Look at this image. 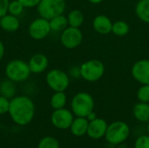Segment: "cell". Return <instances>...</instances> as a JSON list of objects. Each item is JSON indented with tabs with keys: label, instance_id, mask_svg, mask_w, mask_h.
<instances>
[{
	"label": "cell",
	"instance_id": "484cf974",
	"mask_svg": "<svg viewBox=\"0 0 149 148\" xmlns=\"http://www.w3.org/2000/svg\"><path fill=\"white\" fill-rule=\"evenodd\" d=\"M137 99L140 102L149 103V85H142L138 89Z\"/></svg>",
	"mask_w": 149,
	"mask_h": 148
},
{
	"label": "cell",
	"instance_id": "6da1fadb",
	"mask_svg": "<svg viewBox=\"0 0 149 148\" xmlns=\"http://www.w3.org/2000/svg\"><path fill=\"white\" fill-rule=\"evenodd\" d=\"M8 113L11 120L17 125L21 126H27L34 119L35 104L28 96H15L10 100Z\"/></svg>",
	"mask_w": 149,
	"mask_h": 148
},
{
	"label": "cell",
	"instance_id": "836d02e7",
	"mask_svg": "<svg viewBox=\"0 0 149 148\" xmlns=\"http://www.w3.org/2000/svg\"><path fill=\"white\" fill-rule=\"evenodd\" d=\"M148 134H149V121L148 122Z\"/></svg>",
	"mask_w": 149,
	"mask_h": 148
},
{
	"label": "cell",
	"instance_id": "30bf717a",
	"mask_svg": "<svg viewBox=\"0 0 149 148\" xmlns=\"http://www.w3.org/2000/svg\"><path fill=\"white\" fill-rule=\"evenodd\" d=\"M73 113L72 112L64 108L54 110L51 116L52 124L58 129L65 130L70 128L73 121Z\"/></svg>",
	"mask_w": 149,
	"mask_h": 148
},
{
	"label": "cell",
	"instance_id": "d6a6232c",
	"mask_svg": "<svg viewBox=\"0 0 149 148\" xmlns=\"http://www.w3.org/2000/svg\"><path fill=\"white\" fill-rule=\"evenodd\" d=\"M90 3H94V4H98V3H100L103 0H88Z\"/></svg>",
	"mask_w": 149,
	"mask_h": 148
},
{
	"label": "cell",
	"instance_id": "4316f807",
	"mask_svg": "<svg viewBox=\"0 0 149 148\" xmlns=\"http://www.w3.org/2000/svg\"><path fill=\"white\" fill-rule=\"evenodd\" d=\"M134 148H149V135L140 136L135 140Z\"/></svg>",
	"mask_w": 149,
	"mask_h": 148
},
{
	"label": "cell",
	"instance_id": "7a4b0ae2",
	"mask_svg": "<svg viewBox=\"0 0 149 148\" xmlns=\"http://www.w3.org/2000/svg\"><path fill=\"white\" fill-rule=\"evenodd\" d=\"M4 73L6 78L14 83L24 82L31 74L28 63L22 59H12L9 61L5 65Z\"/></svg>",
	"mask_w": 149,
	"mask_h": 148
},
{
	"label": "cell",
	"instance_id": "7402d4cb",
	"mask_svg": "<svg viewBox=\"0 0 149 148\" xmlns=\"http://www.w3.org/2000/svg\"><path fill=\"white\" fill-rule=\"evenodd\" d=\"M84 14L79 10H73L69 12L67 16L68 24L72 27L79 28L84 23Z\"/></svg>",
	"mask_w": 149,
	"mask_h": 148
},
{
	"label": "cell",
	"instance_id": "9c48e42d",
	"mask_svg": "<svg viewBox=\"0 0 149 148\" xmlns=\"http://www.w3.org/2000/svg\"><path fill=\"white\" fill-rule=\"evenodd\" d=\"M83 40V34L79 28L68 26L64 30L60 36L62 45L67 49H74L78 47Z\"/></svg>",
	"mask_w": 149,
	"mask_h": 148
},
{
	"label": "cell",
	"instance_id": "ba28073f",
	"mask_svg": "<svg viewBox=\"0 0 149 148\" xmlns=\"http://www.w3.org/2000/svg\"><path fill=\"white\" fill-rule=\"evenodd\" d=\"M51 31L49 20L41 17L31 21L28 27L29 36L34 40H42L45 38Z\"/></svg>",
	"mask_w": 149,
	"mask_h": 148
},
{
	"label": "cell",
	"instance_id": "f1b7e54d",
	"mask_svg": "<svg viewBox=\"0 0 149 148\" xmlns=\"http://www.w3.org/2000/svg\"><path fill=\"white\" fill-rule=\"evenodd\" d=\"M10 0H0V18L8 13Z\"/></svg>",
	"mask_w": 149,
	"mask_h": 148
},
{
	"label": "cell",
	"instance_id": "8992f818",
	"mask_svg": "<svg viewBox=\"0 0 149 148\" xmlns=\"http://www.w3.org/2000/svg\"><path fill=\"white\" fill-rule=\"evenodd\" d=\"M104 64L98 59L86 61L79 67L80 77L88 82H95L100 80L104 75Z\"/></svg>",
	"mask_w": 149,
	"mask_h": 148
},
{
	"label": "cell",
	"instance_id": "4fadbf2b",
	"mask_svg": "<svg viewBox=\"0 0 149 148\" xmlns=\"http://www.w3.org/2000/svg\"><path fill=\"white\" fill-rule=\"evenodd\" d=\"M28 65L31 73L40 74L48 68L49 59L45 54L37 53L31 57L28 61Z\"/></svg>",
	"mask_w": 149,
	"mask_h": 148
},
{
	"label": "cell",
	"instance_id": "4dcf8cb0",
	"mask_svg": "<svg viewBox=\"0 0 149 148\" xmlns=\"http://www.w3.org/2000/svg\"><path fill=\"white\" fill-rule=\"evenodd\" d=\"M4 53H5V46L3 43L2 40H0V61L3 59V56H4Z\"/></svg>",
	"mask_w": 149,
	"mask_h": 148
},
{
	"label": "cell",
	"instance_id": "d6986e66",
	"mask_svg": "<svg viewBox=\"0 0 149 148\" xmlns=\"http://www.w3.org/2000/svg\"><path fill=\"white\" fill-rule=\"evenodd\" d=\"M135 12L142 22L149 24V0H140L135 6Z\"/></svg>",
	"mask_w": 149,
	"mask_h": 148
},
{
	"label": "cell",
	"instance_id": "8fae6325",
	"mask_svg": "<svg viewBox=\"0 0 149 148\" xmlns=\"http://www.w3.org/2000/svg\"><path fill=\"white\" fill-rule=\"evenodd\" d=\"M132 76L141 85H149V59H141L134 64Z\"/></svg>",
	"mask_w": 149,
	"mask_h": 148
},
{
	"label": "cell",
	"instance_id": "52a82bcc",
	"mask_svg": "<svg viewBox=\"0 0 149 148\" xmlns=\"http://www.w3.org/2000/svg\"><path fill=\"white\" fill-rule=\"evenodd\" d=\"M47 85L54 92H65L70 84V79L67 73L60 69H52L45 76Z\"/></svg>",
	"mask_w": 149,
	"mask_h": 148
},
{
	"label": "cell",
	"instance_id": "5b68a950",
	"mask_svg": "<svg viewBox=\"0 0 149 148\" xmlns=\"http://www.w3.org/2000/svg\"><path fill=\"white\" fill-rule=\"evenodd\" d=\"M66 7L65 0H40L37 10L41 17L48 20L64 13Z\"/></svg>",
	"mask_w": 149,
	"mask_h": 148
},
{
	"label": "cell",
	"instance_id": "9a60e30c",
	"mask_svg": "<svg viewBox=\"0 0 149 148\" xmlns=\"http://www.w3.org/2000/svg\"><path fill=\"white\" fill-rule=\"evenodd\" d=\"M20 27L18 17L7 13L0 18V28L7 32H15Z\"/></svg>",
	"mask_w": 149,
	"mask_h": 148
},
{
	"label": "cell",
	"instance_id": "1f68e13d",
	"mask_svg": "<svg viewBox=\"0 0 149 148\" xmlns=\"http://www.w3.org/2000/svg\"><path fill=\"white\" fill-rule=\"evenodd\" d=\"M97 118V116H96V113L93 111L92 113H90L87 116H86V119L88 120V121H92V120H95Z\"/></svg>",
	"mask_w": 149,
	"mask_h": 148
},
{
	"label": "cell",
	"instance_id": "603a6c76",
	"mask_svg": "<svg viewBox=\"0 0 149 148\" xmlns=\"http://www.w3.org/2000/svg\"><path fill=\"white\" fill-rule=\"evenodd\" d=\"M112 32L119 37L126 36L129 32V25L125 21L122 20L116 21L113 24Z\"/></svg>",
	"mask_w": 149,
	"mask_h": 148
},
{
	"label": "cell",
	"instance_id": "2e32d148",
	"mask_svg": "<svg viewBox=\"0 0 149 148\" xmlns=\"http://www.w3.org/2000/svg\"><path fill=\"white\" fill-rule=\"evenodd\" d=\"M89 121L85 117H77L73 120L71 126L70 131L72 133V135L76 137H81L87 133Z\"/></svg>",
	"mask_w": 149,
	"mask_h": 148
},
{
	"label": "cell",
	"instance_id": "7c38bea8",
	"mask_svg": "<svg viewBox=\"0 0 149 148\" xmlns=\"http://www.w3.org/2000/svg\"><path fill=\"white\" fill-rule=\"evenodd\" d=\"M107 126L108 125L105 120L96 118L95 120L89 121L86 134L93 140H100L105 137Z\"/></svg>",
	"mask_w": 149,
	"mask_h": 148
},
{
	"label": "cell",
	"instance_id": "3957f363",
	"mask_svg": "<svg viewBox=\"0 0 149 148\" xmlns=\"http://www.w3.org/2000/svg\"><path fill=\"white\" fill-rule=\"evenodd\" d=\"M71 107L72 113L76 117L86 118V116L93 111V98L87 92H79L72 98L71 102Z\"/></svg>",
	"mask_w": 149,
	"mask_h": 148
},
{
	"label": "cell",
	"instance_id": "d4e9b609",
	"mask_svg": "<svg viewBox=\"0 0 149 148\" xmlns=\"http://www.w3.org/2000/svg\"><path fill=\"white\" fill-rule=\"evenodd\" d=\"M24 6L18 0H12L9 3L8 13L16 17H19L24 10Z\"/></svg>",
	"mask_w": 149,
	"mask_h": 148
},
{
	"label": "cell",
	"instance_id": "44dd1931",
	"mask_svg": "<svg viewBox=\"0 0 149 148\" xmlns=\"http://www.w3.org/2000/svg\"><path fill=\"white\" fill-rule=\"evenodd\" d=\"M66 101L67 98L64 92H55L51 98L50 104L54 110H57L64 108L66 105Z\"/></svg>",
	"mask_w": 149,
	"mask_h": 148
},
{
	"label": "cell",
	"instance_id": "ac0fdd59",
	"mask_svg": "<svg viewBox=\"0 0 149 148\" xmlns=\"http://www.w3.org/2000/svg\"><path fill=\"white\" fill-rule=\"evenodd\" d=\"M49 22L52 31L55 32H62L69 26L67 17H65L63 14L52 17V19L49 20Z\"/></svg>",
	"mask_w": 149,
	"mask_h": 148
},
{
	"label": "cell",
	"instance_id": "ffe728a7",
	"mask_svg": "<svg viewBox=\"0 0 149 148\" xmlns=\"http://www.w3.org/2000/svg\"><path fill=\"white\" fill-rule=\"evenodd\" d=\"M15 94H16V85L13 81L7 79L0 83V95L10 99L15 97Z\"/></svg>",
	"mask_w": 149,
	"mask_h": 148
},
{
	"label": "cell",
	"instance_id": "cb8c5ba5",
	"mask_svg": "<svg viewBox=\"0 0 149 148\" xmlns=\"http://www.w3.org/2000/svg\"><path fill=\"white\" fill-rule=\"evenodd\" d=\"M38 148H60V147L57 139L52 136H45L38 142Z\"/></svg>",
	"mask_w": 149,
	"mask_h": 148
},
{
	"label": "cell",
	"instance_id": "f546056e",
	"mask_svg": "<svg viewBox=\"0 0 149 148\" xmlns=\"http://www.w3.org/2000/svg\"><path fill=\"white\" fill-rule=\"evenodd\" d=\"M18 1L24 6V8H34V7H37L38 4L40 2V0H18Z\"/></svg>",
	"mask_w": 149,
	"mask_h": 148
},
{
	"label": "cell",
	"instance_id": "e0dca14e",
	"mask_svg": "<svg viewBox=\"0 0 149 148\" xmlns=\"http://www.w3.org/2000/svg\"><path fill=\"white\" fill-rule=\"evenodd\" d=\"M134 116L141 122L148 123L149 121V104L139 102L134 107Z\"/></svg>",
	"mask_w": 149,
	"mask_h": 148
},
{
	"label": "cell",
	"instance_id": "5bb4252c",
	"mask_svg": "<svg viewBox=\"0 0 149 148\" xmlns=\"http://www.w3.org/2000/svg\"><path fill=\"white\" fill-rule=\"evenodd\" d=\"M113 22L111 19L105 16V15H99L94 17L93 22V29L100 34L107 35L110 32H112L113 28Z\"/></svg>",
	"mask_w": 149,
	"mask_h": 148
},
{
	"label": "cell",
	"instance_id": "277c9868",
	"mask_svg": "<svg viewBox=\"0 0 149 148\" xmlns=\"http://www.w3.org/2000/svg\"><path fill=\"white\" fill-rule=\"evenodd\" d=\"M130 134V128L124 121H114L108 125L105 138L113 145H120L126 141Z\"/></svg>",
	"mask_w": 149,
	"mask_h": 148
},
{
	"label": "cell",
	"instance_id": "83f0119b",
	"mask_svg": "<svg viewBox=\"0 0 149 148\" xmlns=\"http://www.w3.org/2000/svg\"><path fill=\"white\" fill-rule=\"evenodd\" d=\"M10 99L0 95V115L8 113L10 107Z\"/></svg>",
	"mask_w": 149,
	"mask_h": 148
}]
</instances>
